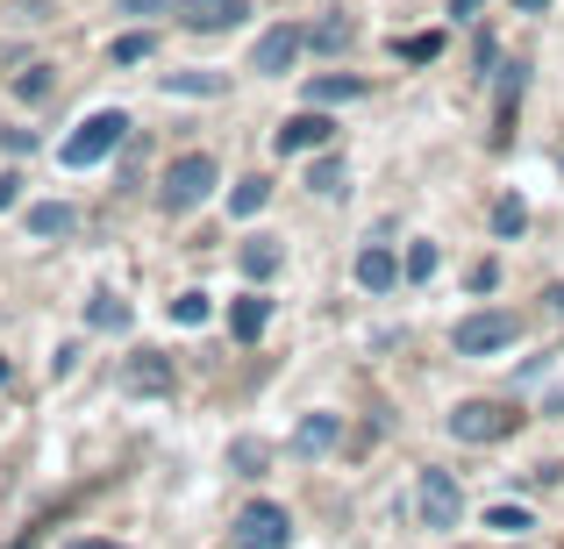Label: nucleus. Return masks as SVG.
<instances>
[{"instance_id": "f03ea898", "label": "nucleus", "mask_w": 564, "mask_h": 549, "mask_svg": "<svg viewBox=\"0 0 564 549\" xmlns=\"http://www.w3.org/2000/svg\"><path fill=\"white\" fill-rule=\"evenodd\" d=\"M122 143H129V114L122 108H100V114H86V122L72 129L57 157H65V165H100V157H115Z\"/></svg>"}, {"instance_id": "cd10ccee", "label": "nucleus", "mask_w": 564, "mask_h": 549, "mask_svg": "<svg viewBox=\"0 0 564 549\" xmlns=\"http://www.w3.org/2000/svg\"><path fill=\"white\" fill-rule=\"evenodd\" d=\"M436 264H443V257H436V243H414V250H408V278H429Z\"/></svg>"}, {"instance_id": "39448f33", "label": "nucleus", "mask_w": 564, "mask_h": 549, "mask_svg": "<svg viewBox=\"0 0 564 549\" xmlns=\"http://www.w3.org/2000/svg\"><path fill=\"white\" fill-rule=\"evenodd\" d=\"M514 428V407H500V399H457L451 407V436L457 442H500Z\"/></svg>"}, {"instance_id": "f704fd0d", "label": "nucleus", "mask_w": 564, "mask_h": 549, "mask_svg": "<svg viewBox=\"0 0 564 549\" xmlns=\"http://www.w3.org/2000/svg\"><path fill=\"white\" fill-rule=\"evenodd\" d=\"M0 385H8V358H0Z\"/></svg>"}, {"instance_id": "a878e982", "label": "nucleus", "mask_w": 564, "mask_h": 549, "mask_svg": "<svg viewBox=\"0 0 564 549\" xmlns=\"http://www.w3.org/2000/svg\"><path fill=\"white\" fill-rule=\"evenodd\" d=\"M494 229H500V235H522V229H529V207H522V200H500V207H494Z\"/></svg>"}, {"instance_id": "aec40b11", "label": "nucleus", "mask_w": 564, "mask_h": 549, "mask_svg": "<svg viewBox=\"0 0 564 549\" xmlns=\"http://www.w3.org/2000/svg\"><path fill=\"white\" fill-rule=\"evenodd\" d=\"M264 200H272V179H243L229 193V215H264Z\"/></svg>"}, {"instance_id": "72a5a7b5", "label": "nucleus", "mask_w": 564, "mask_h": 549, "mask_svg": "<svg viewBox=\"0 0 564 549\" xmlns=\"http://www.w3.org/2000/svg\"><path fill=\"white\" fill-rule=\"evenodd\" d=\"M65 549H115V542H65Z\"/></svg>"}, {"instance_id": "2eb2a0df", "label": "nucleus", "mask_w": 564, "mask_h": 549, "mask_svg": "<svg viewBox=\"0 0 564 549\" xmlns=\"http://www.w3.org/2000/svg\"><path fill=\"white\" fill-rule=\"evenodd\" d=\"M393 278H400V257H393L386 243H372V250L358 257V286H365V293H393Z\"/></svg>"}, {"instance_id": "4468645a", "label": "nucleus", "mask_w": 564, "mask_h": 549, "mask_svg": "<svg viewBox=\"0 0 564 549\" xmlns=\"http://www.w3.org/2000/svg\"><path fill=\"white\" fill-rule=\"evenodd\" d=\"M264 321H272V300H264V293H243V300L229 307V329H236V343H258V336H264Z\"/></svg>"}, {"instance_id": "b1692460", "label": "nucleus", "mask_w": 564, "mask_h": 549, "mask_svg": "<svg viewBox=\"0 0 564 549\" xmlns=\"http://www.w3.org/2000/svg\"><path fill=\"white\" fill-rule=\"evenodd\" d=\"M172 321H180V329H200L207 321V293H180V300H172Z\"/></svg>"}, {"instance_id": "6ab92c4d", "label": "nucleus", "mask_w": 564, "mask_h": 549, "mask_svg": "<svg viewBox=\"0 0 564 549\" xmlns=\"http://www.w3.org/2000/svg\"><path fill=\"white\" fill-rule=\"evenodd\" d=\"M365 79H350V72H329V79H307V100L315 108H329V100H358Z\"/></svg>"}, {"instance_id": "c756f323", "label": "nucleus", "mask_w": 564, "mask_h": 549, "mask_svg": "<svg viewBox=\"0 0 564 549\" xmlns=\"http://www.w3.org/2000/svg\"><path fill=\"white\" fill-rule=\"evenodd\" d=\"M8 207H22V179H14V172H0V215H8Z\"/></svg>"}, {"instance_id": "4be33fe9", "label": "nucleus", "mask_w": 564, "mask_h": 549, "mask_svg": "<svg viewBox=\"0 0 564 549\" xmlns=\"http://www.w3.org/2000/svg\"><path fill=\"white\" fill-rule=\"evenodd\" d=\"M486 528H500V536H529L536 514H529V507H494V514H486Z\"/></svg>"}, {"instance_id": "c85d7f7f", "label": "nucleus", "mask_w": 564, "mask_h": 549, "mask_svg": "<svg viewBox=\"0 0 564 549\" xmlns=\"http://www.w3.org/2000/svg\"><path fill=\"white\" fill-rule=\"evenodd\" d=\"M143 57H151V36H122L115 43V65H143Z\"/></svg>"}, {"instance_id": "6e6552de", "label": "nucleus", "mask_w": 564, "mask_h": 549, "mask_svg": "<svg viewBox=\"0 0 564 549\" xmlns=\"http://www.w3.org/2000/svg\"><path fill=\"white\" fill-rule=\"evenodd\" d=\"M122 393H137V399H158V393H172V358L165 350H137V358L122 364Z\"/></svg>"}, {"instance_id": "f3484780", "label": "nucleus", "mask_w": 564, "mask_h": 549, "mask_svg": "<svg viewBox=\"0 0 564 549\" xmlns=\"http://www.w3.org/2000/svg\"><path fill=\"white\" fill-rule=\"evenodd\" d=\"M86 329H129V300L122 293H94L86 300Z\"/></svg>"}, {"instance_id": "1a4fd4ad", "label": "nucleus", "mask_w": 564, "mask_h": 549, "mask_svg": "<svg viewBox=\"0 0 564 549\" xmlns=\"http://www.w3.org/2000/svg\"><path fill=\"white\" fill-rule=\"evenodd\" d=\"M250 14V0H180V29L193 36H215V29H236Z\"/></svg>"}, {"instance_id": "2f4dec72", "label": "nucleus", "mask_w": 564, "mask_h": 549, "mask_svg": "<svg viewBox=\"0 0 564 549\" xmlns=\"http://www.w3.org/2000/svg\"><path fill=\"white\" fill-rule=\"evenodd\" d=\"M158 8H172V0H115V14H158Z\"/></svg>"}, {"instance_id": "f257e3e1", "label": "nucleus", "mask_w": 564, "mask_h": 549, "mask_svg": "<svg viewBox=\"0 0 564 549\" xmlns=\"http://www.w3.org/2000/svg\"><path fill=\"white\" fill-rule=\"evenodd\" d=\"M215 179H221V165L207 151H186V157H172L165 165V179H158V207L165 215H193V207L215 193Z\"/></svg>"}, {"instance_id": "a211bd4d", "label": "nucleus", "mask_w": 564, "mask_h": 549, "mask_svg": "<svg viewBox=\"0 0 564 549\" xmlns=\"http://www.w3.org/2000/svg\"><path fill=\"white\" fill-rule=\"evenodd\" d=\"M264 464H272V450H264L258 436H236V442H229V471H236V479H258Z\"/></svg>"}, {"instance_id": "7c9ffc66", "label": "nucleus", "mask_w": 564, "mask_h": 549, "mask_svg": "<svg viewBox=\"0 0 564 549\" xmlns=\"http://www.w3.org/2000/svg\"><path fill=\"white\" fill-rule=\"evenodd\" d=\"M0 143H8V151H36V136H29V129H8V122H0Z\"/></svg>"}, {"instance_id": "dca6fc26", "label": "nucleus", "mask_w": 564, "mask_h": 549, "mask_svg": "<svg viewBox=\"0 0 564 549\" xmlns=\"http://www.w3.org/2000/svg\"><path fill=\"white\" fill-rule=\"evenodd\" d=\"M165 94H186V100H215V94H229V79L221 72H165Z\"/></svg>"}, {"instance_id": "7ed1b4c3", "label": "nucleus", "mask_w": 564, "mask_h": 549, "mask_svg": "<svg viewBox=\"0 0 564 549\" xmlns=\"http://www.w3.org/2000/svg\"><path fill=\"white\" fill-rule=\"evenodd\" d=\"M229 542H236V549H286V542H293L286 507H279V499H250V507L229 521Z\"/></svg>"}, {"instance_id": "9d476101", "label": "nucleus", "mask_w": 564, "mask_h": 549, "mask_svg": "<svg viewBox=\"0 0 564 549\" xmlns=\"http://www.w3.org/2000/svg\"><path fill=\"white\" fill-rule=\"evenodd\" d=\"M329 136H336V122H329V114H293V122H279L272 151H279V157H301V151H322Z\"/></svg>"}, {"instance_id": "473e14b6", "label": "nucleus", "mask_w": 564, "mask_h": 549, "mask_svg": "<svg viewBox=\"0 0 564 549\" xmlns=\"http://www.w3.org/2000/svg\"><path fill=\"white\" fill-rule=\"evenodd\" d=\"M508 8H522V14H543V8H551V0H508Z\"/></svg>"}, {"instance_id": "20e7f679", "label": "nucleus", "mask_w": 564, "mask_h": 549, "mask_svg": "<svg viewBox=\"0 0 564 549\" xmlns=\"http://www.w3.org/2000/svg\"><path fill=\"white\" fill-rule=\"evenodd\" d=\"M514 336H522V321L500 315V307H486V315H465L451 329V350H457V358H494V350H508Z\"/></svg>"}, {"instance_id": "0eeeda50", "label": "nucleus", "mask_w": 564, "mask_h": 549, "mask_svg": "<svg viewBox=\"0 0 564 549\" xmlns=\"http://www.w3.org/2000/svg\"><path fill=\"white\" fill-rule=\"evenodd\" d=\"M301 29H293V22H279V29H264V36H258V51H250V72H258V79H286V72H293V57H301Z\"/></svg>"}, {"instance_id": "f8f14e48", "label": "nucleus", "mask_w": 564, "mask_h": 549, "mask_svg": "<svg viewBox=\"0 0 564 549\" xmlns=\"http://www.w3.org/2000/svg\"><path fill=\"white\" fill-rule=\"evenodd\" d=\"M236 264H243V278H272L279 264H286V243H279V235H250V243L236 250Z\"/></svg>"}, {"instance_id": "9b49d317", "label": "nucleus", "mask_w": 564, "mask_h": 549, "mask_svg": "<svg viewBox=\"0 0 564 549\" xmlns=\"http://www.w3.org/2000/svg\"><path fill=\"white\" fill-rule=\"evenodd\" d=\"M22 229L36 235V243H51V235H57V243H65V235L79 229V215H72L65 200H36V207H29V215H22Z\"/></svg>"}, {"instance_id": "412c9836", "label": "nucleus", "mask_w": 564, "mask_h": 549, "mask_svg": "<svg viewBox=\"0 0 564 549\" xmlns=\"http://www.w3.org/2000/svg\"><path fill=\"white\" fill-rule=\"evenodd\" d=\"M307 43H315V51H344V43H350V22H344V14H322V22L307 29Z\"/></svg>"}, {"instance_id": "bb28decb", "label": "nucleus", "mask_w": 564, "mask_h": 549, "mask_svg": "<svg viewBox=\"0 0 564 549\" xmlns=\"http://www.w3.org/2000/svg\"><path fill=\"white\" fill-rule=\"evenodd\" d=\"M400 57H408V65H429V57L443 51V36H408V43H393Z\"/></svg>"}, {"instance_id": "423d86ee", "label": "nucleus", "mask_w": 564, "mask_h": 549, "mask_svg": "<svg viewBox=\"0 0 564 549\" xmlns=\"http://www.w3.org/2000/svg\"><path fill=\"white\" fill-rule=\"evenodd\" d=\"M414 507H422V528H457L465 493H457L451 471H422V485H414Z\"/></svg>"}, {"instance_id": "ddd939ff", "label": "nucleus", "mask_w": 564, "mask_h": 549, "mask_svg": "<svg viewBox=\"0 0 564 549\" xmlns=\"http://www.w3.org/2000/svg\"><path fill=\"white\" fill-rule=\"evenodd\" d=\"M336 436H344V414H307V421L293 428V450H301V457H322Z\"/></svg>"}, {"instance_id": "5701e85b", "label": "nucleus", "mask_w": 564, "mask_h": 549, "mask_svg": "<svg viewBox=\"0 0 564 549\" xmlns=\"http://www.w3.org/2000/svg\"><path fill=\"white\" fill-rule=\"evenodd\" d=\"M307 186H315V193H344V157H315Z\"/></svg>"}, {"instance_id": "393cba45", "label": "nucleus", "mask_w": 564, "mask_h": 549, "mask_svg": "<svg viewBox=\"0 0 564 549\" xmlns=\"http://www.w3.org/2000/svg\"><path fill=\"white\" fill-rule=\"evenodd\" d=\"M14 94L22 100H51V65H29L22 79H14Z\"/></svg>"}]
</instances>
